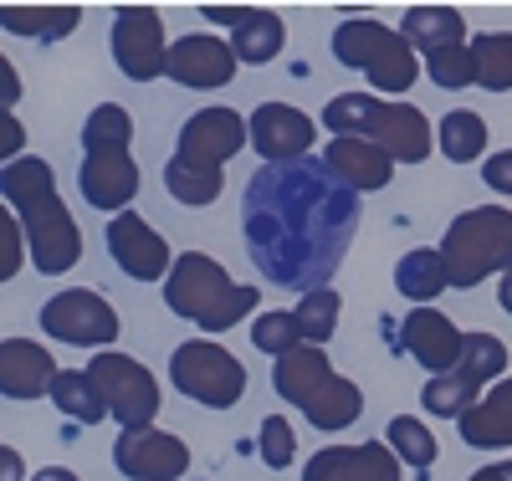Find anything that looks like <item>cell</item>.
I'll list each match as a JSON object with an SVG mask.
<instances>
[{
	"label": "cell",
	"instance_id": "obj_21",
	"mask_svg": "<svg viewBox=\"0 0 512 481\" xmlns=\"http://www.w3.org/2000/svg\"><path fill=\"white\" fill-rule=\"evenodd\" d=\"M400 36L415 52H446V47H466V21L456 6H410L400 21Z\"/></svg>",
	"mask_w": 512,
	"mask_h": 481
},
{
	"label": "cell",
	"instance_id": "obj_8",
	"mask_svg": "<svg viewBox=\"0 0 512 481\" xmlns=\"http://www.w3.org/2000/svg\"><path fill=\"white\" fill-rule=\"evenodd\" d=\"M41 328L57 343H77V348H108L118 338V313L108 308V297H98L93 287H67L41 308Z\"/></svg>",
	"mask_w": 512,
	"mask_h": 481
},
{
	"label": "cell",
	"instance_id": "obj_23",
	"mask_svg": "<svg viewBox=\"0 0 512 481\" xmlns=\"http://www.w3.org/2000/svg\"><path fill=\"white\" fill-rule=\"evenodd\" d=\"M282 41H287L282 16H277V11H256V6H251V16L231 31V52H236V62H246V67H262V62H277Z\"/></svg>",
	"mask_w": 512,
	"mask_h": 481
},
{
	"label": "cell",
	"instance_id": "obj_35",
	"mask_svg": "<svg viewBox=\"0 0 512 481\" xmlns=\"http://www.w3.org/2000/svg\"><path fill=\"white\" fill-rule=\"evenodd\" d=\"M251 348H262V354L282 359L292 348H303V333H297V318L292 313H262L251 323Z\"/></svg>",
	"mask_w": 512,
	"mask_h": 481
},
{
	"label": "cell",
	"instance_id": "obj_3",
	"mask_svg": "<svg viewBox=\"0 0 512 481\" xmlns=\"http://www.w3.org/2000/svg\"><path fill=\"white\" fill-rule=\"evenodd\" d=\"M164 308L175 318L200 323L205 333H226L236 323H246V313L256 308V287H241L226 277V267L205 251H180L175 272L164 277Z\"/></svg>",
	"mask_w": 512,
	"mask_h": 481
},
{
	"label": "cell",
	"instance_id": "obj_29",
	"mask_svg": "<svg viewBox=\"0 0 512 481\" xmlns=\"http://www.w3.org/2000/svg\"><path fill=\"white\" fill-rule=\"evenodd\" d=\"M318 430H349L359 415H364V389L354 384V379H344V374H338L328 389H323V395H318V405L313 410H303Z\"/></svg>",
	"mask_w": 512,
	"mask_h": 481
},
{
	"label": "cell",
	"instance_id": "obj_1",
	"mask_svg": "<svg viewBox=\"0 0 512 481\" xmlns=\"http://www.w3.org/2000/svg\"><path fill=\"white\" fill-rule=\"evenodd\" d=\"M0 195H6V205H16V215H21L36 272H47V277L72 272L77 256H82V236H77L72 210L57 195L52 164L36 159V154H21L16 164H6V174H0Z\"/></svg>",
	"mask_w": 512,
	"mask_h": 481
},
{
	"label": "cell",
	"instance_id": "obj_41",
	"mask_svg": "<svg viewBox=\"0 0 512 481\" xmlns=\"http://www.w3.org/2000/svg\"><path fill=\"white\" fill-rule=\"evenodd\" d=\"M482 185H492L497 195H512V149H502L482 164Z\"/></svg>",
	"mask_w": 512,
	"mask_h": 481
},
{
	"label": "cell",
	"instance_id": "obj_13",
	"mask_svg": "<svg viewBox=\"0 0 512 481\" xmlns=\"http://www.w3.org/2000/svg\"><path fill=\"white\" fill-rule=\"evenodd\" d=\"M108 251L134 282H159V277L175 272V256H169L164 236L144 221L139 210H123V215L108 221Z\"/></svg>",
	"mask_w": 512,
	"mask_h": 481
},
{
	"label": "cell",
	"instance_id": "obj_2",
	"mask_svg": "<svg viewBox=\"0 0 512 481\" xmlns=\"http://www.w3.org/2000/svg\"><path fill=\"white\" fill-rule=\"evenodd\" d=\"M323 128L333 139H369L395 164H425L436 149L431 123L410 103H379L374 93H338L323 103Z\"/></svg>",
	"mask_w": 512,
	"mask_h": 481
},
{
	"label": "cell",
	"instance_id": "obj_30",
	"mask_svg": "<svg viewBox=\"0 0 512 481\" xmlns=\"http://www.w3.org/2000/svg\"><path fill=\"white\" fill-rule=\"evenodd\" d=\"M472 57H477V87L507 93L512 87V31H482L472 41Z\"/></svg>",
	"mask_w": 512,
	"mask_h": 481
},
{
	"label": "cell",
	"instance_id": "obj_48",
	"mask_svg": "<svg viewBox=\"0 0 512 481\" xmlns=\"http://www.w3.org/2000/svg\"><path fill=\"white\" fill-rule=\"evenodd\" d=\"M497 302H502V313H512V272L502 277V292H497Z\"/></svg>",
	"mask_w": 512,
	"mask_h": 481
},
{
	"label": "cell",
	"instance_id": "obj_33",
	"mask_svg": "<svg viewBox=\"0 0 512 481\" xmlns=\"http://www.w3.org/2000/svg\"><path fill=\"white\" fill-rule=\"evenodd\" d=\"M384 435H390V441H384V446H390V451H395V456H400L405 466H415V471L436 466V435L420 425V415H395V420H390V430H384Z\"/></svg>",
	"mask_w": 512,
	"mask_h": 481
},
{
	"label": "cell",
	"instance_id": "obj_37",
	"mask_svg": "<svg viewBox=\"0 0 512 481\" xmlns=\"http://www.w3.org/2000/svg\"><path fill=\"white\" fill-rule=\"evenodd\" d=\"M256 451H262V461H267L272 471L292 466V456H297V430H292L282 415H267L262 430H256Z\"/></svg>",
	"mask_w": 512,
	"mask_h": 481
},
{
	"label": "cell",
	"instance_id": "obj_11",
	"mask_svg": "<svg viewBox=\"0 0 512 481\" xmlns=\"http://www.w3.org/2000/svg\"><path fill=\"white\" fill-rule=\"evenodd\" d=\"M77 185H82V200L93 210L123 215L128 200L139 195V164L128 154V144H93V149H82Z\"/></svg>",
	"mask_w": 512,
	"mask_h": 481
},
{
	"label": "cell",
	"instance_id": "obj_16",
	"mask_svg": "<svg viewBox=\"0 0 512 481\" xmlns=\"http://www.w3.org/2000/svg\"><path fill=\"white\" fill-rule=\"evenodd\" d=\"M461 338H466V333H456V323H451L446 313H436V308H410L405 323H400V348H405L420 369H431V379L456 369Z\"/></svg>",
	"mask_w": 512,
	"mask_h": 481
},
{
	"label": "cell",
	"instance_id": "obj_17",
	"mask_svg": "<svg viewBox=\"0 0 512 481\" xmlns=\"http://www.w3.org/2000/svg\"><path fill=\"white\" fill-rule=\"evenodd\" d=\"M57 364L52 354L41 343L31 338H6L0 343V395L6 400H41V395H52V384H57Z\"/></svg>",
	"mask_w": 512,
	"mask_h": 481
},
{
	"label": "cell",
	"instance_id": "obj_24",
	"mask_svg": "<svg viewBox=\"0 0 512 481\" xmlns=\"http://www.w3.org/2000/svg\"><path fill=\"white\" fill-rule=\"evenodd\" d=\"M52 405L77 425H98L108 415V400H103V389L93 384L88 369H62L57 384H52Z\"/></svg>",
	"mask_w": 512,
	"mask_h": 481
},
{
	"label": "cell",
	"instance_id": "obj_14",
	"mask_svg": "<svg viewBox=\"0 0 512 481\" xmlns=\"http://www.w3.org/2000/svg\"><path fill=\"white\" fill-rule=\"evenodd\" d=\"M236 52L231 41L210 36V31H195V36H180L164 57V77H175L180 87H195V93H210V87H226L236 77Z\"/></svg>",
	"mask_w": 512,
	"mask_h": 481
},
{
	"label": "cell",
	"instance_id": "obj_5",
	"mask_svg": "<svg viewBox=\"0 0 512 481\" xmlns=\"http://www.w3.org/2000/svg\"><path fill=\"white\" fill-rule=\"evenodd\" d=\"M333 57L344 62V67H354V72H364L374 93H390V98L410 93L415 77H420V57H415L410 41L400 31H390V26L359 21V16L354 21H338Z\"/></svg>",
	"mask_w": 512,
	"mask_h": 481
},
{
	"label": "cell",
	"instance_id": "obj_32",
	"mask_svg": "<svg viewBox=\"0 0 512 481\" xmlns=\"http://www.w3.org/2000/svg\"><path fill=\"white\" fill-rule=\"evenodd\" d=\"M477 400H482V389H472V384L456 379V374H436L431 384L420 389L425 415H436V420H461L466 410H477Z\"/></svg>",
	"mask_w": 512,
	"mask_h": 481
},
{
	"label": "cell",
	"instance_id": "obj_38",
	"mask_svg": "<svg viewBox=\"0 0 512 481\" xmlns=\"http://www.w3.org/2000/svg\"><path fill=\"white\" fill-rule=\"evenodd\" d=\"M405 461L390 451V446H379V441H364L354 446V481H400Z\"/></svg>",
	"mask_w": 512,
	"mask_h": 481
},
{
	"label": "cell",
	"instance_id": "obj_47",
	"mask_svg": "<svg viewBox=\"0 0 512 481\" xmlns=\"http://www.w3.org/2000/svg\"><path fill=\"white\" fill-rule=\"evenodd\" d=\"M31 481H77V476H72L67 466H47V471H36Z\"/></svg>",
	"mask_w": 512,
	"mask_h": 481
},
{
	"label": "cell",
	"instance_id": "obj_45",
	"mask_svg": "<svg viewBox=\"0 0 512 481\" xmlns=\"http://www.w3.org/2000/svg\"><path fill=\"white\" fill-rule=\"evenodd\" d=\"M21 471H26L21 456H16L11 446H0V481H21Z\"/></svg>",
	"mask_w": 512,
	"mask_h": 481
},
{
	"label": "cell",
	"instance_id": "obj_44",
	"mask_svg": "<svg viewBox=\"0 0 512 481\" xmlns=\"http://www.w3.org/2000/svg\"><path fill=\"white\" fill-rule=\"evenodd\" d=\"M21 98V82H16V72H11V62L0 67V103H6V113H11V103Z\"/></svg>",
	"mask_w": 512,
	"mask_h": 481
},
{
	"label": "cell",
	"instance_id": "obj_43",
	"mask_svg": "<svg viewBox=\"0 0 512 481\" xmlns=\"http://www.w3.org/2000/svg\"><path fill=\"white\" fill-rule=\"evenodd\" d=\"M200 16H205V21H221V26H231V31H236V26L251 16V6H205Z\"/></svg>",
	"mask_w": 512,
	"mask_h": 481
},
{
	"label": "cell",
	"instance_id": "obj_39",
	"mask_svg": "<svg viewBox=\"0 0 512 481\" xmlns=\"http://www.w3.org/2000/svg\"><path fill=\"white\" fill-rule=\"evenodd\" d=\"M303 481H354V446H323L303 466Z\"/></svg>",
	"mask_w": 512,
	"mask_h": 481
},
{
	"label": "cell",
	"instance_id": "obj_34",
	"mask_svg": "<svg viewBox=\"0 0 512 481\" xmlns=\"http://www.w3.org/2000/svg\"><path fill=\"white\" fill-rule=\"evenodd\" d=\"M425 77L446 93H461V87H477V57H472V41L466 47H446L425 57Z\"/></svg>",
	"mask_w": 512,
	"mask_h": 481
},
{
	"label": "cell",
	"instance_id": "obj_46",
	"mask_svg": "<svg viewBox=\"0 0 512 481\" xmlns=\"http://www.w3.org/2000/svg\"><path fill=\"white\" fill-rule=\"evenodd\" d=\"M466 481H512V461H497V466H482V471H472Z\"/></svg>",
	"mask_w": 512,
	"mask_h": 481
},
{
	"label": "cell",
	"instance_id": "obj_15",
	"mask_svg": "<svg viewBox=\"0 0 512 481\" xmlns=\"http://www.w3.org/2000/svg\"><path fill=\"white\" fill-rule=\"evenodd\" d=\"M313 139H318V123L292 103H262L251 113V149L272 164L303 159L313 149Z\"/></svg>",
	"mask_w": 512,
	"mask_h": 481
},
{
	"label": "cell",
	"instance_id": "obj_6",
	"mask_svg": "<svg viewBox=\"0 0 512 481\" xmlns=\"http://www.w3.org/2000/svg\"><path fill=\"white\" fill-rule=\"evenodd\" d=\"M169 379L185 400L205 405V410H231L241 405L246 395V369L231 348L210 343V338H190L175 348V359H169Z\"/></svg>",
	"mask_w": 512,
	"mask_h": 481
},
{
	"label": "cell",
	"instance_id": "obj_25",
	"mask_svg": "<svg viewBox=\"0 0 512 481\" xmlns=\"http://www.w3.org/2000/svg\"><path fill=\"white\" fill-rule=\"evenodd\" d=\"M436 149L451 164H477L487 154V123H482V113H472V108L446 113L441 128H436Z\"/></svg>",
	"mask_w": 512,
	"mask_h": 481
},
{
	"label": "cell",
	"instance_id": "obj_42",
	"mask_svg": "<svg viewBox=\"0 0 512 481\" xmlns=\"http://www.w3.org/2000/svg\"><path fill=\"white\" fill-rule=\"evenodd\" d=\"M21 144H26V128H21L11 113H0V159L16 164V159H21Z\"/></svg>",
	"mask_w": 512,
	"mask_h": 481
},
{
	"label": "cell",
	"instance_id": "obj_10",
	"mask_svg": "<svg viewBox=\"0 0 512 481\" xmlns=\"http://www.w3.org/2000/svg\"><path fill=\"white\" fill-rule=\"evenodd\" d=\"M246 144H251V118H241L236 108H200L180 128L175 159L200 164V169H226V159H236Z\"/></svg>",
	"mask_w": 512,
	"mask_h": 481
},
{
	"label": "cell",
	"instance_id": "obj_4",
	"mask_svg": "<svg viewBox=\"0 0 512 481\" xmlns=\"http://www.w3.org/2000/svg\"><path fill=\"white\" fill-rule=\"evenodd\" d=\"M446 256V272L451 287H482L492 272H512V210L502 205H477V210H461L456 221L446 226L441 241Z\"/></svg>",
	"mask_w": 512,
	"mask_h": 481
},
{
	"label": "cell",
	"instance_id": "obj_26",
	"mask_svg": "<svg viewBox=\"0 0 512 481\" xmlns=\"http://www.w3.org/2000/svg\"><path fill=\"white\" fill-rule=\"evenodd\" d=\"M77 21H82L77 6H6L0 11V26L11 36H36V41H57L77 31Z\"/></svg>",
	"mask_w": 512,
	"mask_h": 481
},
{
	"label": "cell",
	"instance_id": "obj_18",
	"mask_svg": "<svg viewBox=\"0 0 512 481\" xmlns=\"http://www.w3.org/2000/svg\"><path fill=\"white\" fill-rule=\"evenodd\" d=\"M338 374L328 369V354L323 348H292V354H282L277 364H272V384H277V395L282 400H292L297 410H313L318 405V395L333 384Z\"/></svg>",
	"mask_w": 512,
	"mask_h": 481
},
{
	"label": "cell",
	"instance_id": "obj_20",
	"mask_svg": "<svg viewBox=\"0 0 512 481\" xmlns=\"http://www.w3.org/2000/svg\"><path fill=\"white\" fill-rule=\"evenodd\" d=\"M456 425H461V441L477 451L512 446V379H497V389H487L477 400V410H466Z\"/></svg>",
	"mask_w": 512,
	"mask_h": 481
},
{
	"label": "cell",
	"instance_id": "obj_36",
	"mask_svg": "<svg viewBox=\"0 0 512 481\" xmlns=\"http://www.w3.org/2000/svg\"><path fill=\"white\" fill-rule=\"evenodd\" d=\"M93 144H134V118L118 103H98L93 118L82 123V149H93Z\"/></svg>",
	"mask_w": 512,
	"mask_h": 481
},
{
	"label": "cell",
	"instance_id": "obj_28",
	"mask_svg": "<svg viewBox=\"0 0 512 481\" xmlns=\"http://www.w3.org/2000/svg\"><path fill=\"white\" fill-rule=\"evenodd\" d=\"M502 369H507V343L497 338V333H466L461 338V359H456V379H466L472 389H482V384H492V379H502Z\"/></svg>",
	"mask_w": 512,
	"mask_h": 481
},
{
	"label": "cell",
	"instance_id": "obj_27",
	"mask_svg": "<svg viewBox=\"0 0 512 481\" xmlns=\"http://www.w3.org/2000/svg\"><path fill=\"white\" fill-rule=\"evenodd\" d=\"M164 190H169V200H180V205L200 210V205H216V200H221L226 174H221V169L185 164V159H169V164H164Z\"/></svg>",
	"mask_w": 512,
	"mask_h": 481
},
{
	"label": "cell",
	"instance_id": "obj_12",
	"mask_svg": "<svg viewBox=\"0 0 512 481\" xmlns=\"http://www.w3.org/2000/svg\"><path fill=\"white\" fill-rule=\"evenodd\" d=\"M113 466L128 481H180L190 471V446L169 430H123L113 441Z\"/></svg>",
	"mask_w": 512,
	"mask_h": 481
},
{
	"label": "cell",
	"instance_id": "obj_22",
	"mask_svg": "<svg viewBox=\"0 0 512 481\" xmlns=\"http://www.w3.org/2000/svg\"><path fill=\"white\" fill-rule=\"evenodd\" d=\"M395 287L405 302H415V308H431V302L451 287V272H446V256L441 246H420V251H405L400 267H395Z\"/></svg>",
	"mask_w": 512,
	"mask_h": 481
},
{
	"label": "cell",
	"instance_id": "obj_7",
	"mask_svg": "<svg viewBox=\"0 0 512 481\" xmlns=\"http://www.w3.org/2000/svg\"><path fill=\"white\" fill-rule=\"evenodd\" d=\"M88 374H93V384L103 389L108 415H113L123 430H149V425H154V415H159V384H154V374H149L139 359L118 354V348H103V354H93Z\"/></svg>",
	"mask_w": 512,
	"mask_h": 481
},
{
	"label": "cell",
	"instance_id": "obj_19",
	"mask_svg": "<svg viewBox=\"0 0 512 481\" xmlns=\"http://www.w3.org/2000/svg\"><path fill=\"white\" fill-rule=\"evenodd\" d=\"M323 159L349 190H384L390 174H395V159L384 154L379 144H369V139H333L323 149Z\"/></svg>",
	"mask_w": 512,
	"mask_h": 481
},
{
	"label": "cell",
	"instance_id": "obj_40",
	"mask_svg": "<svg viewBox=\"0 0 512 481\" xmlns=\"http://www.w3.org/2000/svg\"><path fill=\"white\" fill-rule=\"evenodd\" d=\"M21 241H26V226H21V215H11V205L0 210V277H16L21 272Z\"/></svg>",
	"mask_w": 512,
	"mask_h": 481
},
{
	"label": "cell",
	"instance_id": "obj_31",
	"mask_svg": "<svg viewBox=\"0 0 512 481\" xmlns=\"http://www.w3.org/2000/svg\"><path fill=\"white\" fill-rule=\"evenodd\" d=\"M338 308H344V297H338L333 287H313L303 302H297V333H303V343L323 348L333 333H338Z\"/></svg>",
	"mask_w": 512,
	"mask_h": 481
},
{
	"label": "cell",
	"instance_id": "obj_9",
	"mask_svg": "<svg viewBox=\"0 0 512 481\" xmlns=\"http://www.w3.org/2000/svg\"><path fill=\"white\" fill-rule=\"evenodd\" d=\"M164 57H169V41H164V21L149 6H118L113 11V62L123 77L134 82H154L164 77Z\"/></svg>",
	"mask_w": 512,
	"mask_h": 481
}]
</instances>
